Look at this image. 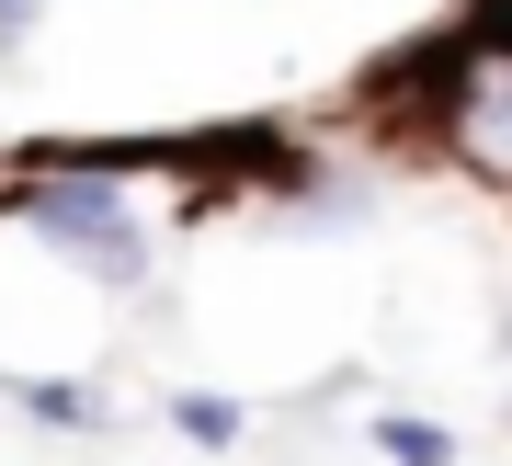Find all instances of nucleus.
I'll return each instance as SVG.
<instances>
[{"label":"nucleus","instance_id":"nucleus-1","mask_svg":"<svg viewBox=\"0 0 512 466\" xmlns=\"http://www.w3.org/2000/svg\"><path fill=\"white\" fill-rule=\"evenodd\" d=\"M23 228L46 239L69 273H92V285H114V296H137L148 273H160V239H148V216H137V194L114 182L103 160H69V171H35L23 182Z\"/></svg>","mask_w":512,"mask_h":466},{"label":"nucleus","instance_id":"nucleus-2","mask_svg":"<svg viewBox=\"0 0 512 466\" xmlns=\"http://www.w3.org/2000/svg\"><path fill=\"white\" fill-rule=\"evenodd\" d=\"M433 137L456 148L478 182H501V194H512V35L467 46L456 69H444V114H433Z\"/></svg>","mask_w":512,"mask_h":466},{"label":"nucleus","instance_id":"nucleus-3","mask_svg":"<svg viewBox=\"0 0 512 466\" xmlns=\"http://www.w3.org/2000/svg\"><path fill=\"white\" fill-rule=\"evenodd\" d=\"M0 398H12L23 421H46V432H103V387L92 376H0Z\"/></svg>","mask_w":512,"mask_h":466},{"label":"nucleus","instance_id":"nucleus-4","mask_svg":"<svg viewBox=\"0 0 512 466\" xmlns=\"http://www.w3.org/2000/svg\"><path fill=\"white\" fill-rule=\"evenodd\" d=\"M171 432H183L194 455H228L239 432H251V410H239L228 387H171Z\"/></svg>","mask_w":512,"mask_h":466},{"label":"nucleus","instance_id":"nucleus-5","mask_svg":"<svg viewBox=\"0 0 512 466\" xmlns=\"http://www.w3.org/2000/svg\"><path fill=\"white\" fill-rule=\"evenodd\" d=\"M365 444H376L387 466H456V432L421 421V410H376V421H365Z\"/></svg>","mask_w":512,"mask_h":466},{"label":"nucleus","instance_id":"nucleus-6","mask_svg":"<svg viewBox=\"0 0 512 466\" xmlns=\"http://www.w3.org/2000/svg\"><path fill=\"white\" fill-rule=\"evenodd\" d=\"M35 23H46V0H0V57H12L23 35H35Z\"/></svg>","mask_w":512,"mask_h":466},{"label":"nucleus","instance_id":"nucleus-7","mask_svg":"<svg viewBox=\"0 0 512 466\" xmlns=\"http://www.w3.org/2000/svg\"><path fill=\"white\" fill-rule=\"evenodd\" d=\"M501 353H512V319H501Z\"/></svg>","mask_w":512,"mask_h":466}]
</instances>
